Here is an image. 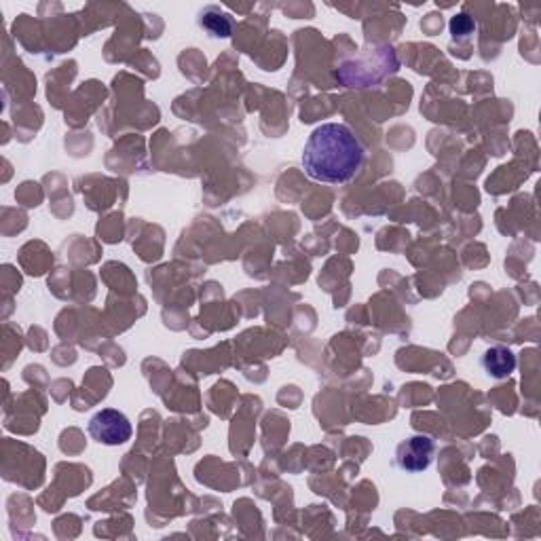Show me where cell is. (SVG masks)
<instances>
[{"instance_id":"obj_1","label":"cell","mask_w":541,"mask_h":541,"mask_svg":"<svg viewBox=\"0 0 541 541\" xmlns=\"http://www.w3.org/2000/svg\"><path fill=\"white\" fill-rule=\"evenodd\" d=\"M364 146L347 125L324 123L313 129L303 151V167L309 178L326 185H343L356 178L364 163Z\"/></svg>"},{"instance_id":"obj_2","label":"cell","mask_w":541,"mask_h":541,"mask_svg":"<svg viewBox=\"0 0 541 541\" xmlns=\"http://www.w3.org/2000/svg\"><path fill=\"white\" fill-rule=\"evenodd\" d=\"M91 438L100 445L119 446L132 438V423L123 413L115 408H104L95 413L89 421Z\"/></svg>"},{"instance_id":"obj_3","label":"cell","mask_w":541,"mask_h":541,"mask_svg":"<svg viewBox=\"0 0 541 541\" xmlns=\"http://www.w3.org/2000/svg\"><path fill=\"white\" fill-rule=\"evenodd\" d=\"M436 445L427 436H413V438L404 440L396 451V464L400 469L408 474H421L426 472L434 459Z\"/></svg>"},{"instance_id":"obj_4","label":"cell","mask_w":541,"mask_h":541,"mask_svg":"<svg viewBox=\"0 0 541 541\" xmlns=\"http://www.w3.org/2000/svg\"><path fill=\"white\" fill-rule=\"evenodd\" d=\"M482 368L493 379H507L516 370V356H514L512 349L504 347V345H495V347L486 349V354L482 356Z\"/></svg>"},{"instance_id":"obj_5","label":"cell","mask_w":541,"mask_h":541,"mask_svg":"<svg viewBox=\"0 0 541 541\" xmlns=\"http://www.w3.org/2000/svg\"><path fill=\"white\" fill-rule=\"evenodd\" d=\"M199 25L207 30V35L214 38H229L233 35V22L226 13L216 9H207L199 19Z\"/></svg>"},{"instance_id":"obj_6","label":"cell","mask_w":541,"mask_h":541,"mask_svg":"<svg viewBox=\"0 0 541 541\" xmlns=\"http://www.w3.org/2000/svg\"><path fill=\"white\" fill-rule=\"evenodd\" d=\"M476 30V22L469 15H466V13H459V15H455L451 19V32L455 38H466L469 35H474Z\"/></svg>"}]
</instances>
